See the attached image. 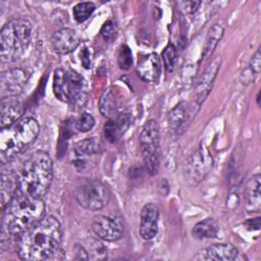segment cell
<instances>
[{
    "mask_svg": "<svg viewBox=\"0 0 261 261\" xmlns=\"http://www.w3.org/2000/svg\"><path fill=\"white\" fill-rule=\"evenodd\" d=\"M61 241L60 222L54 216H46L19 236L17 255L25 261L46 260L58 252Z\"/></svg>",
    "mask_w": 261,
    "mask_h": 261,
    "instance_id": "obj_1",
    "label": "cell"
},
{
    "mask_svg": "<svg viewBox=\"0 0 261 261\" xmlns=\"http://www.w3.org/2000/svg\"><path fill=\"white\" fill-rule=\"evenodd\" d=\"M53 178V162L48 153L34 152L22 164L18 173V190L25 195L43 198Z\"/></svg>",
    "mask_w": 261,
    "mask_h": 261,
    "instance_id": "obj_2",
    "label": "cell"
},
{
    "mask_svg": "<svg viewBox=\"0 0 261 261\" xmlns=\"http://www.w3.org/2000/svg\"><path fill=\"white\" fill-rule=\"evenodd\" d=\"M4 213L7 232L11 236H20L44 218L45 203L42 198L25 195L18 190Z\"/></svg>",
    "mask_w": 261,
    "mask_h": 261,
    "instance_id": "obj_3",
    "label": "cell"
},
{
    "mask_svg": "<svg viewBox=\"0 0 261 261\" xmlns=\"http://www.w3.org/2000/svg\"><path fill=\"white\" fill-rule=\"evenodd\" d=\"M40 132L38 121L30 116L22 117L13 124L1 128L0 161L7 163L32 145Z\"/></svg>",
    "mask_w": 261,
    "mask_h": 261,
    "instance_id": "obj_4",
    "label": "cell"
},
{
    "mask_svg": "<svg viewBox=\"0 0 261 261\" xmlns=\"http://www.w3.org/2000/svg\"><path fill=\"white\" fill-rule=\"evenodd\" d=\"M32 34V24L24 18H14L5 23L0 33L2 61L12 62L19 59L31 43Z\"/></svg>",
    "mask_w": 261,
    "mask_h": 261,
    "instance_id": "obj_5",
    "label": "cell"
},
{
    "mask_svg": "<svg viewBox=\"0 0 261 261\" xmlns=\"http://www.w3.org/2000/svg\"><path fill=\"white\" fill-rule=\"evenodd\" d=\"M53 93L55 97L67 103L70 109H82L88 100V88L85 79L72 69L57 68L53 74Z\"/></svg>",
    "mask_w": 261,
    "mask_h": 261,
    "instance_id": "obj_6",
    "label": "cell"
},
{
    "mask_svg": "<svg viewBox=\"0 0 261 261\" xmlns=\"http://www.w3.org/2000/svg\"><path fill=\"white\" fill-rule=\"evenodd\" d=\"M140 149L147 171L154 175L160 166L161 149L159 127L154 119L148 120L140 133Z\"/></svg>",
    "mask_w": 261,
    "mask_h": 261,
    "instance_id": "obj_7",
    "label": "cell"
},
{
    "mask_svg": "<svg viewBox=\"0 0 261 261\" xmlns=\"http://www.w3.org/2000/svg\"><path fill=\"white\" fill-rule=\"evenodd\" d=\"M110 191L99 179H89L80 184L74 191V197L80 206L87 210L103 209L110 200Z\"/></svg>",
    "mask_w": 261,
    "mask_h": 261,
    "instance_id": "obj_8",
    "label": "cell"
},
{
    "mask_svg": "<svg viewBox=\"0 0 261 261\" xmlns=\"http://www.w3.org/2000/svg\"><path fill=\"white\" fill-rule=\"evenodd\" d=\"M212 166L213 157L209 149L205 145L201 144L187 161L185 169L187 181L191 186H197L210 172Z\"/></svg>",
    "mask_w": 261,
    "mask_h": 261,
    "instance_id": "obj_9",
    "label": "cell"
},
{
    "mask_svg": "<svg viewBox=\"0 0 261 261\" xmlns=\"http://www.w3.org/2000/svg\"><path fill=\"white\" fill-rule=\"evenodd\" d=\"M94 233L105 242H115L123 233V223L120 216L98 215L92 223Z\"/></svg>",
    "mask_w": 261,
    "mask_h": 261,
    "instance_id": "obj_10",
    "label": "cell"
},
{
    "mask_svg": "<svg viewBox=\"0 0 261 261\" xmlns=\"http://www.w3.org/2000/svg\"><path fill=\"white\" fill-rule=\"evenodd\" d=\"M30 74L22 68H11L1 73L0 95L3 98H15L21 94Z\"/></svg>",
    "mask_w": 261,
    "mask_h": 261,
    "instance_id": "obj_11",
    "label": "cell"
},
{
    "mask_svg": "<svg viewBox=\"0 0 261 261\" xmlns=\"http://www.w3.org/2000/svg\"><path fill=\"white\" fill-rule=\"evenodd\" d=\"M221 64V58H219L218 56L215 57L207 66V68L205 69V71L203 72V74L201 75L199 82L196 85L195 88V96H194V105L193 108L198 111L197 109L200 108V106L202 105V103L204 102V100L206 99V97L208 96V94L210 93L212 86H213V82L216 77V74L219 70Z\"/></svg>",
    "mask_w": 261,
    "mask_h": 261,
    "instance_id": "obj_12",
    "label": "cell"
},
{
    "mask_svg": "<svg viewBox=\"0 0 261 261\" xmlns=\"http://www.w3.org/2000/svg\"><path fill=\"white\" fill-rule=\"evenodd\" d=\"M81 43L79 34L69 28H63L56 31L51 37V45L53 50L60 55L69 54Z\"/></svg>",
    "mask_w": 261,
    "mask_h": 261,
    "instance_id": "obj_13",
    "label": "cell"
},
{
    "mask_svg": "<svg viewBox=\"0 0 261 261\" xmlns=\"http://www.w3.org/2000/svg\"><path fill=\"white\" fill-rule=\"evenodd\" d=\"M159 209L156 204H145L140 214V234L146 240H152L158 231Z\"/></svg>",
    "mask_w": 261,
    "mask_h": 261,
    "instance_id": "obj_14",
    "label": "cell"
},
{
    "mask_svg": "<svg viewBox=\"0 0 261 261\" xmlns=\"http://www.w3.org/2000/svg\"><path fill=\"white\" fill-rule=\"evenodd\" d=\"M239 255L238 249L231 244H213L199 251L198 260H214V261H231L237 259Z\"/></svg>",
    "mask_w": 261,
    "mask_h": 261,
    "instance_id": "obj_15",
    "label": "cell"
},
{
    "mask_svg": "<svg viewBox=\"0 0 261 261\" xmlns=\"http://www.w3.org/2000/svg\"><path fill=\"white\" fill-rule=\"evenodd\" d=\"M137 72L143 81L157 83L162 72L160 57L156 53H149L143 56L138 62Z\"/></svg>",
    "mask_w": 261,
    "mask_h": 261,
    "instance_id": "obj_16",
    "label": "cell"
},
{
    "mask_svg": "<svg viewBox=\"0 0 261 261\" xmlns=\"http://www.w3.org/2000/svg\"><path fill=\"white\" fill-rule=\"evenodd\" d=\"M197 111L191 106L189 107L186 102H179L176 104L168 113V126L171 133L175 135H180L181 132L188 125L190 115H196Z\"/></svg>",
    "mask_w": 261,
    "mask_h": 261,
    "instance_id": "obj_17",
    "label": "cell"
},
{
    "mask_svg": "<svg viewBox=\"0 0 261 261\" xmlns=\"http://www.w3.org/2000/svg\"><path fill=\"white\" fill-rule=\"evenodd\" d=\"M18 191V175L11 170H3L1 173L0 196L1 207L5 211Z\"/></svg>",
    "mask_w": 261,
    "mask_h": 261,
    "instance_id": "obj_18",
    "label": "cell"
},
{
    "mask_svg": "<svg viewBox=\"0 0 261 261\" xmlns=\"http://www.w3.org/2000/svg\"><path fill=\"white\" fill-rule=\"evenodd\" d=\"M132 123L130 115L127 113L119 114L116 119H111L104 124L103 133L105 139L110 143H116Z\"/></svg>",
    "mask_w": 261,
    "mask_h": 261,
    "instance_id": "obj_19",
    "label": "cell"
},
{
    "mask_svg": "<svg viewBox=\"0 0 261 261\" xmlns=\"http://www.w3.org/2000/svg\"><path fill=\"white\" fill-rule=\"evenodd\" d=\"M22 111V104L15 98L1 99V128L9 126L20 119Z\"/></svg>",
    "mask_w": 261,
    "mask_h": 261,
    "instance_id": "obj_20",
    "label": "cell"
},
{
    "mask_svg": "<svg viewBox=\"0 0 261 261\" xmlns=\"http://www.w3.org/2000/svg\"><path fill=\"white\" fill-rule=\"evenodd\" d=\"M100 151V143L96 138H87L82 141H79L73 148L74 155L76 157L75 165L79 164L82 166L85 165L88 157H91Z\"/></svg>",
    "mask_w": 261,
    "mask_h": 261,
    "instance_id": "obj_21",
    "label": "cell"
},
{
    "mask_svg": "<svg viewBox=\"0 0 261 261\" xmlns=\"http://www.w3.org/2000/svg\"><path fill=\"white\" fill-rule=\"evenodd\" d=\"M260 174H254L247 186V209L253 212L260 211Z\"/></svg>",
    "mask_w": 261,
    "mask_h": 261,
    "instance_id": "obj_22",
    "label": "cell"
},
{
    "mask_svg": "<svg viewBox=\"0 0 261 261\" xmlns=\"http://www.w3.org/2000/svg\"><path fill=\"white\" fill-rule=\"evenodd\" d=\"M218 230V224L213 218H205L194 225L192 234L198 240L213 239L217 236Z\"/></svg>",
    "mask_w": 261,
    "mask_h": 261,
    "instance_id": "obj_23",
    "label": "cell"
},
{
    "mask_svg": "<svg viewBox=\"0 0 261 261\" xmlns=\"http://www.w3.org/2000/svg\"><path fill=\"white\" fill-rule=\"evenodd\" d=\"M99 110L103 116L108 118L113 117L114 114L116 113V110H117L116 99L110 88L105 90L102 93L99 99Z\"/></svg>",
    "mask_w": 261,
    "mask_h": 261,
    "instance_id": "obj_24",
    "label": "cell"
},
{
    "mask_svg": "<svg viewBox=\"0 0 261 261\" xmlns=\"http://www.w3.org/2000/svg\"><path fill=\"white\" fill-rule=\"evenodd\" d=\"M223 32H224L223 28L220 24H217V23L212 25L209 29L208 35H207V38H206V43H205L204 56L210 54L211 51H213V49L217 45L218 41L221 39V37L223 35Z\"/></svg>",
    "mask_w": 261,
    "mask_h": 261,
    "instance_id": "obj_25",
    "label": "cell"
},
{
    "mask_svg": "<svg viewBox=\"0 0 261 261\" xmlns=\"http://www.w3.org/2000/svg\"><path fill=\"white\" fill-rule=\"evenodd\" d=\"M95 8L96 6L93 2H80L72 9L73 17L77 22H84L93 14Z\"/></svg>",
    "mask_w": 261,
    "mask_h": 261,
    "instance_id": "obj_26",
    "label": "cell"
},
{
    "mask_svg": "<svg viewBox=\"0 0 261 261\" xmlns=\"http://www.w3.org/2000/svg\"><path fill=\"white\" fill-rule=\"evenodd\" d=\"M162 60L164 67L167 72H171L174 68L175 61H176V49L175 46L171 43H169L162 51Z\"/></svg>",
    "mask_w": 261,
    "mask_h": 261,
    "instance_id": "obj_27",
    "label": "cell"
},
{
    "mask_svg": "<svg viewBox=\"0 0 261 261\" xmlns=\"http://www.w3.org/2000/svg\"><path fill=\"white\" fill-rule=\"evenodd\" d=\"M95 125V118L91 113L84 112L81 116L75 120L74 126L79 132L88 133L90 132Z\"/></svg>",
    "mask_w": 261,
    "mask_h": 261,
    "instance_id": "obj_28",
    "label": "cell"
},
{
    "mask_svg": "<svg viewBox=\"0 0 261 261\" xmlns=\"http://www.w3.org/2000/svg\"><path fill=\"white\" fill-rule=\"evenodd\" d=\"M100 35L106 42H113L118 35V29L115 22L112 20H107L103 23L100 29Z\"/></svg>",
    "mask_w": 261,
    "mask_h": 261,
    "instance_id": "obj_29",
    "label": "cell"
},
{
    "mask_svg": "<svg viewBox=\"0 0 261 261\" xmlns=\"http://www.w3.org/2000/svg\"><path fill=\"white\" fill-rule=\"evenodd\" d=\"M133 58L130 49L126 45H121L117 54V63L121 69H128L132 66Z\"/></svg>",
    "mask_w": 261,
    "mask_h": 261,
    "instance_id": "obj_30",
    "label": "cell"
},
{
    "mask_svg": "<svg viewBox=\"0 0 261 261\" xmlns=\"http://www.w3.org/2000/svg\"><path fill=\"white\" fill-rule=\"evenodd\" d=\"M260 67H261V55H260V48H258L250 60L248 69L253 74H258L260 72Z\"/></svg>",
    "mask_w": 261,
    "mask_h": 261,
    "instance_id": "obj_31",
    "label": "cell"
},
{
    "mask_svg": "<svg viewBox=\"0 0 261 261\" xmlns=\"http://www.w3.org/2000/svg\"><path fill=\"white\" fill-rule=\"evenodd\" d=\"M82 64L85 68H90L92 64V51L90 48H85L82 52V57H81Z\"/></svg>",
    "mask_w": 261,
    "mask_h": 261,
    "instance_id": "obj_32",
    "label": "cell"
},
{
    "mask_svg": "<svg viewBox=\"0 0 261 261\" xmlns=\"http://www.w3.org/2000/svg\"><path fill=\"white\" fill-rule=\"evenodd\" d=\"M182 4L186 5V10L189 13H193L198 9L201 2L200 1H188V2H182Z\"/></svg>",
    "mask_w": 261,
    "mask_h": 261,
    "instance_id": "obj_33",
    "label": "cell"
},
{
    "mask_svg": "<svg viewBox=\"0 0 261 261\" xmlns=\"http://www.w3.org/2000/svg\"><path fill=\"white\" fill-rule=\"evenodd\" d=\"M257 104H258V105L260 104V94H259V93L257 94Z\"/></svg>",
    "mask_w": 261,
    "mask_h": 261,
    "instance_id": "obj_34",
    "label": "cell"
}]
</instances>
